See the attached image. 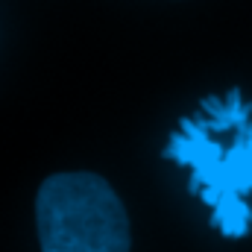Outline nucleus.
<instances>
[{
    "label": "nucleus",
    "instance_id": "obj_1",
    "mask_svg": "<svg viewBox=\"0 0 252 252\" xmlns=\"http://www.w3.org/2000/svg\"><path fill=\"white\" fill-rule=\"evenodd\" d=\"M164 158L188 167V188L211 208L223 238H244L252 226V100L241 88L202 100L199 112L179 121Z\"/></svg>",
    "mask_w": 252,
    "mask_h": 252
},
{
    "label": "nucleus",
    "instance_id": "obj_2",
    "mask_svg": "<svg viewBox=\"0 0 252 252\" xmlns=\"http://www.w3.org/2000/svg\"><path fill=\"white\" fill-rule=\"evenodd\" d=\"M41 252H129V217L97 173L47 176L35 196Z\"/></svg>",
    "mask_w": 252,
    "mask_h": 252
}]
</instances>
